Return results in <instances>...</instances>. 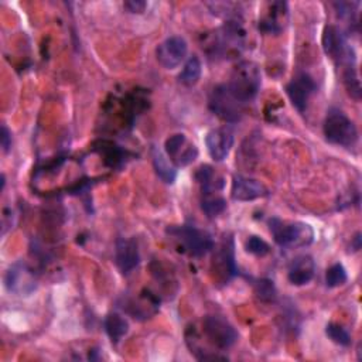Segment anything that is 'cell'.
I'll list each match as a JSON object with an SVG mask.
<instances>
[{
    "mask_svg": "<svg viewBox=\"0 0 362 362\" xmlns=\"http://www.w3.org/2000/svg\"><path fill=\"white\" fill-rule=\"evenodd\" d=\"M262 75L259 66L252 61H242L232 69L229 81L225 85L232 96L243 105L257 95Z\"/></svg>",
    "mask_w": 362,
    "mask_h": 362,
    "instance_id": "obj_1",
    "label": "cell"
},
{
    "mask_svg": "<svg viewBox=\"0 0 362 362\" xmlns=\"http://www.w3.org/2000/svg\"><path fill=\"white\" fill-rule=\"evenodd\" d=\"M269 228L274 242L281 247H304L313 243V228L300 221H284L280 218H270Z\"/></svg>",
    "mask_w": 362,
    "mask_h": 362,
    "instance_id": "obj_2",
    "label": "cell"
},
{
    "mask_svg": "<svg viewBox=\"0 0 362 362\" xmlns=\"http://www.w3.org/2000/svg\"><path fill=\"white\" fill-rule=\"evenodd\" d=\"M322 129L327 141L337 146L352 147L358 140V129L355 123L337 107H331L327 112Z\"/></svg>",
    "mask_w": 362,
    "mask_h": 362,
    "instance_id": "obj_3",
    "label": "cell"
},
{
    "mask_svg": "<svg viewBox=\"0 0 362 362\" xmlns=\"http://www.w3.org/2000/svg\"><path fill=\"white\" fill-rule=\"evenodd\" d=\"M167 233L174 236L189 256L201 257L215 246L212 236L194 225H178L167 228Z\"/></svg>",
    "mask_w": 362,
    "mask_h": 362,
    "instance_id": "obj_4",
    "label": "cell"
},
{
    "mask_svg": "<svg viewBox=\"0 0 362 362\" xmlns=\"http://www.w3.org/2000/svg\"><path fill=\"white\" fill-rule=\"evenodd\" d=\"M202 332L206 341L216 349H228L238 339L233 325L221 315H206L202 320Z\"/></svg>",
    "mask_w": 362,
    "mask_h": 362,
    "instance_id": "obj_5",
    "label": "cell"
},
{
    "mask_svg": "<svg viewBox=\"0 0 362 362\" xmlns=\"http://www.w3.org/2000/svg\"><path fill=\"white\" fill-rule=\"evenodd\" d=\"M322 49L341 66L355 62V52L337 25H325L322 31Z\"/></svg>",
    "mask_w": 362,
    "mask_h": 362,
    "instance_id": "obj_6",
    "label": "cell"
},
{
    "mask_svg": "<svg viewBox=\"0 0 362 362\" xmlns=\"http://www.w3.org/2000/svg\"><path fill=\"white\" fill-rule=\"evenodd\" d=\"M209 109L214 115L229 123L238 122L242 116V103L232 96L225 83L212 89L209 96Z\"/></svg>",
    "mask_w": 362,
    "mask_h": 362,
    "instance_id": "obj_7",
    "label": "cell"
},
{
    "mask_svg": "<svg viewBox=\"0 0 362 362\" xmlns=\"http://www.w3.org/2000/svg\"><path fill=\"white\" fill-rule=\"evenodd\" d=\"M188 44L181 35H171L158 44L156 48V58L165 69H174L185 59Z\"/></svg>",
    "mask_w": 362,
    "mask_h": 362,
    "instance_id": "obj_8",
    "label": "cell"
},
{
    "mask_svg": "<svg viewBox=\"0 0 362 362\" xmlns=\"http://www.w3.org/2000/svg\"><path fill=\"white\" fill-rule=\"evenodd\" d=\"M317 90V85L314 79L305 74L298 72L287 85H286V93L291 102V105L298 110L304 112L307 109L310 96Z\"/></svg>",
    "mask_w": 362,
    "mask_h": 362,
    "instance_id": "obj_9",
    "label": "cell"
},
{
    "mask_svg": "<svg viewBox=\"0 0 362 362\" xmlns=\"http://www.w3.org/2000/svg\"><path fill=\"white\" fill-rule=\"evenodd\" d=\"M165 154L178 167H185L191 164L198 157V148L195 144L189 143L182 133H175L170 136L164 143Z\"/></svg>",
    "mask_w": 362,
    "mask_h": 362,
    "instance_id": "obj_10",
    "label": "cell"
},
{
    "mask_svg": "<svg viewBox=\"0 0 362 362\" xmlns=\"http://www.w3.org/2000/svg\"><path fill=\"white\" fill-rule=\"evenodd\" d=\"M4 287L8 293L27 296L35 288V280L24 263H14L4 274Z\"/></svg>",
    "mask_w": 362,
    "mask_h": 362,
    "instance_id": "obj_11",
    "label": "cell"
},
{
    "mask_svg": "<svg viewBox=\"0 0 362 362\" xmlns=\"http://www.w3.org/2000/svg\"><path fill=\"white\" fill-rule=\"evenodd\" d=\"M212 270L214 273H216V277L223 283L236 274L238 269L235 263L232 239H223L221 245L215 249L212 256Z\"/></svg>",
    "mask_w": 362,
    "mask_h": 362,
    "instance_id": "obj_12",
    "label": "cell"
},
{
    "mask_svg": "<svg viewBox=\"0 0 362 362\" xmlns=\"http://www.w3.org/2000/svg\"><path fill=\"white\" fill-rule=\"evenodd\" d=\"M269 195L267 187L259 180L245 177V175H233L230 197L235 201H253L257 198H263Z\"/></svg>",
    "mask_w": 362,
    "mask_h": 362,
    "instance_id": "obj_13",
    "label": "cell"
},
{
    "mask_svg": "<svg viewBox=\"0 0 362 362\" xmlns=\"http://www.w3.org/2000/svg\"><path fill=\"white\" fill-rule=\"evenodd\" d=\"M205 144L214 161H223L233 146V133L228 127L212 129L206 133Z\"/></svg>",
    "mask_w": 362,
    "mask_h": 362,
    "instance_id": "obj_14",
    "label": "cell"
},
{
    "mask_svg": "<svg viewBox=\"0 0 362 362\" xmlns=\"http://www.w3.org/2000/svg\"><path fill=\"white\" fill-rule=\"evenodd\" d=\"M115 262L123 274L133 272L140 263L139 246L134 239L119 238L115 247Z\"/></svg>",
    "mask_w": 362,
    "mask_h": 362,
    "instance_id": "obj_15",
    "label": "cell"
},
{
    "mask_svg": "<svg viewBox=\"0 0 362 362\" xmlns=\"http://www.w3.org/2000/svg\"><path fill=\"white\" fill-rule=\"evenodd\" d=\"M288 10L286 1H274L269 4L267 13L259 20V30L266 34H279L284 30Z\"/></svg>",
    "mask_w": 362,
    "mask_h": 362,
    "instance_id": "obj_16",
    "label": "cell"
},
{
    "mask_svg": "<svg viewBox=\"0 0 362 362\" xmlns=\"http://www.w3.org/2000/svg\"><path fill=\"white\" fill-rule=\"evenodd\" d=\"M315 273V263L310 255H301L290 263L287 279L293 286H304L311 281Z\"/></svg>",
    "mask_w": 362,
    "mask_h": 362,
    "instance_id": "obj_17",
    "label": "cell"
},
{
    "mask_svg": "<svg viewBox=\"0 0 362 362\" xmlns=\"http://www.w3.org/2000/svg\"><path fill=\"white\" fill-rule=\"evenodd\" d=\"M195 180L201 185L202 195L215 194L216 191H221L223 188V180L218 177L215 170L208 164H204L197 170Z\"/></svg>",
    "mask_w": 362,
    "mask_h": 362,
    "instance_id": "obj_18",
    "label": "cell"
},
{
    "mask_svg": "<svg viewBox=\"0 0 362 362\" xmlns=\"http://www.w3.org/2000/svg\"><path fill=\"white\" fill-rule=\"evenodd\" d=\"M103 325H105V331H106L107 337L110 338V341L113 344H117L129 332V322H127V320L123 318L117 313L107 314L105 317Z\"/></svg>",
    "mask_w": 362,
    "mask_h": 362,
    "instance_id": "obj_19",
    "label": "cell"
},
{
    "mask_svg": "<svg viewBox=\"0 0 362 362\" xmlns=\"http://www.w3.org/2000/svg\"><path fill=\"white\" fill-rule=\"evenodd\" d=\"M151 157H153V167L158 178L165 184H173L177 178L175 167L167 160V157L158 148H153Z\"/></svg>",
    "mask_w": 362,
    "mask_h": 362,
    "instance_id": "obj_20",
    "label": "cell"
},
{
    "mask_svg": "<svg viewBox=\"0 0 362 362\" xmlns=\"http://www.w3.org/2000/svg\"><path fill=\"white\" fill-rule=\"evenodd\" d=\"M201 74H202V65L199 58L197 55H191L185 61L184 68L178 75V81L185 86H194L199 81Z\"/></svg>",
    "mask_w": 362,
    "mask_h": 362,
    "instance_id": "obj_21",
    "label": "cell"
},
{
    "mask_svg": "<svg viewBox=\"0 0 362 362\" xmlns=\"http://www.w3.org/2000/svg\"><path fill=\"white\" fill-rule=\"evenodd\" d=\"M342 82L348 95L355 100H359L362 89H361V82L358 78L355 62H349L342 66Z\"/></svg>",
    "mask_w": 362,
    "mask_h": 362,
    "instance_id": "obj_22",
    "label": "cell"
},
{
    "mask_svg": "<svg viewBox=\"0 0 362 362\" xmlns=\"http://www.w3.org/2000/svg\"><path fill=\"white\" fill-rule=\"evenodd\" d=\"M201 209L204 211V214L208 218H215L226 209V199L223 197L215 195V194L204 195V198L201 201Z\"/></svg>",
    "mask_w": 362,
    "mask_h": 362,
    "instance_id": "obj_23",
    "label": "cell"
},
{
    "mask_svg": "<svg viewBox=\"0 0 362 362\" xmlns=\"http://www.w3.org/2000/svg\"><path fill=\"white\" fill-rule=\"evenodd\" d=\"M346 280H348V274L345 267L341 263H334L325 272V284L331 288L345 284Z\"/></svg>",
    "mask_w": 362,
    "mask_h": 362,
    "instance_id": "obj_24",
    "label": "cell"
},
{
    "mask_svg": "<svg viewBox=\"0 0 362 362\" xmlns=\"http://www.w3.org/2000/svg\"><path fill=\"white\" fill-rule=\"evenodd\" d=\"M325 334L327 337L337 345L341 346H348L351 344V335L349 332L339 324L337 322H329L325 327Z\"/></svg>",
    "mask_w": 362,
    "mask_h": 362,
    "instance_id": "obj_25",
    "label": "cell"
},
{
    "mask_svg": "<svg viewBox=\"0 0 362 362\" xmlns=\"http://www.w3.org/2000/svg\"><path fill=\"white\" fill-rule=\"evenodd\" d=\"M255 294L260 301L264 303H272L276 300V287L274 283L269 279H260L255 281Z\"/></svg>",
    "mask_w": 362,
    "mask_h": 362,
    "instance_id": "obj_26",
    "label": "cell"
},
{
    "mask_svg": "<svg viewBox=\"0 0 362 362\" xmlns=\"http://www.w3.org/2000/svg\"><path fill=\"white\" fill-rule=\"evenodd\" d=\"M245 249L246 252H249L250 255L255 256H266L267 253H270V246L266 240H263L262 238L256 236V235H250L247 236L246 242H245Z\"/></svg>",
    "mask_w": 362,
    "mask_h": 362,
    "instance_id": "obj_27",
    "label": "cell"
},
{
    "mask_svg": "<svg viewBox=\"0 0 362 362\" xmlns=\"http://www.w3.org/2000/svg\"><path fill=\"white\" fill-rule=\"evenodd\" d=\"M103 151L105 154V160L106 163H109L112 167L116 165L117 163H122L123 161V150H120L117 146L109 143V147L105 146V141L102 143V148H100V153Z\"/></svg>",
    "mask_w": 362,
    "mask_h": 362,
    "instance_id": "obj_28",
    "label": "cell"
},
{
    "mask_svg": "<svg viewBox=\"0 0 362 362\" xmlns=\"http://www.w3.org/2000/svg\"><path fill=\"white\" fill-rule=\"evenodd\" d=\"M11 143H13V137H11V132L8 130V127L6 124H1V132H0V144L4 153H8L11 148Z\"/></svg>",
    "mask_w": 362,
    "mask_h": 362,
    "instance_id": "obj_29",
    "label": "cell"
},
{
    "mask_svg": "<svg viewBox=\"0 0 362 362\" xmlns=\"http://www.w3.org/2000/svg\"><path fill=\"white\" fill-rule=\"evenodd\" d=\"M124 8L129 10L130 13H143L144 8L147 7V3L146 1H141V0H130V1H124Z\"/></svg>",
    "mask_w": 362,
    "mask_h": 362,
    "instance_id": "obj_30",
    "label": "cell"
},
{
    "mask_svg": "<svg viewBox=\"0 0 362 362\" xmlns=\"http://www.w3.org/2000/svg\"><path fill=\"white\" fill-rule=\"evenodd\" d=\"M351 247L354 252H358L361 249V233L359 232L351 239Z\"/></svg>",
    "mask_w": 362,
    "mask_h": 362,
    "instance_id": "obj_31",
    "label": "cell"
},
{
    "mask_svg": "<svg viewBox=\"0 0 362 362\" xmlns=\"http://www.w3.org/2000/svg\"><path fill=\"white\" fill-rule=\"evenodd\" d=\"M4 185H6V178H4V174H1V191L4 189Z\"/></svg>",
    "mask_w": 362,
    "mask_h": 362,
    "instance_id": "obj_32",
    "label": "cell"
}]
</instances>
